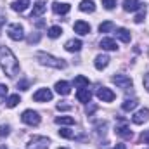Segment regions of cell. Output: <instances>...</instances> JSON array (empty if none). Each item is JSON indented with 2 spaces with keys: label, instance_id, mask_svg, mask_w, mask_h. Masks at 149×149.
I'll list each match as a JSON object with an SVG mask.
<instances>
[{
  "label": "cell",
  "instance_id": "e0dca14e",
  "mask_svg": "<svg viewBox=\"0 0 149 149\" xmlns=\"http://www.w3.org/2000/svg\"><path fill=\"white\" fill-rule=\"evenodd\" d=\"M64 49H66L68 52H78V50L81 49V40H78V38H71V40H68L66 45H64Z\"/></svg>",
  "mask_w": 149,
  "mask_h": 149
},
{
  "label": "cell",
  "instance_id": "e575fe53",
  "mask_svg": "<svg viewBox=\"0 0 149 149\" xmlns=\"http://www.w3.org/2000/svg\"><path fill=\"white\" fill-rule=\"evenodd\" d=\"M28 85H30V83H28L26 80H21V81L17 83V88H21V90H28Z\"/></svg>",
  "mask_w": 149,
  "mask_h": 149
},
{
  "label": "cell",
  "instance_id": "44dd1931",
  "mask_svg": "<svg viewBox=\"0 0 149 149\" xmlns=\"http://www.w3.org/2000/svg\"><path fill=\"white\" fill-rule=\"evenodd\" d=\"M80 10H81V12H94V10H95L94 0H81V2H80Z\"/></svg>",
  "mask_w": 149,
  "mask_h": 149
},
{
  "label": "cell",
  "instance_id": "f1b7e54d",
  "mask_svg": "<svg viewBox=\"0 0 149 149\" xmlns=\"http://www.w3.org/2000/svg\"><path fill=\"white\" fill-rule=\"evenodd\" d=\"M59 135H61V137H64V139H73L74 132H73V130H70V128H61V130H59Z\"/></svg>",
  "mask_w": 149,
  "mask_h": 149
},
{
  "label": "cell",
  "instance_id": "8fae6325",
  "mask_svg": "<svg viewBox=\"0 0 149 149\" xmlns=\"http://www.w3.org/2000/svg\"><path fill=\"white\" fill-rule=\"evenodd\" d=\"M132 121H134L135 125H142V123L149 121V109H146V108L139 109V111L132 116Z\"/></svg>",
  "mask_w": 149,
  "mask_h": 149
},
{
  "label": "cell",
  "instance_id": "2e32d148",
  "mask_svg": "<svg viewBox=\"0 0 149 149\" xmlns=\"http://www.w3.org/2000/svg\"><path fill=\"white\" fill-rule=\"evenodd\" d=\"M73 28H74V31L80 33V35H88L90 33V24L85 23V21H76Z\"/></svg>",
  "mask_w": 149,
  "mask_h": 149
},
{
  "label": "cell",
  "instance_id": "4fadbf2b",
  "mask_svg": "<svg viewBox=\"0 0 149 149\" xmlns=\"http://www.w3.org/2000/svg\"><path fill=\"white\" fill-rule=\"evenodd\" d=\"M54 88H56V92H57L59 95H68V94L71 92V85H70L68 81H64V80L57 81V83L54 85Z\"/></svg>",
  "mask_w": 149,
  "mask_h": 149
},
{
  "label": "cell",
  "instance_id": "cb8c5ba5",
  "mask_svg": "<svg viewBox=\"0 0 149 149\" xmlns=\"http://www.w3.org/2000/svg\"><path fill=\"white\" fill-rule=\"evenodd\" d=\"M56 123L57 125H74V118H71V116H57Z\"/></svg>",
  "mask_w": 149,
  "mask_h": 149
},
{
  "label": "cell",
  "instance_id": "5b68a950",
  "mask_svg": "<svg viewBox=\"0 0 149 149\" xmlns=\"http://www.w3.org/2000/svg\"><path fill=\"white\" fill-rule=\"evenodd\" d=\"M21 121L30 125V127H37V125H40V114L33 109H26L21 114Z\"/></svg>",
  "mask_w": 149,
  "mask_h": 149
},
{
  "label": "cell",
  "instance_id": "ba28073f",
  "mask_svg": "<svg viewBox=\"0 0 149 149\" xmlns=\"http://www.w3.org/2000/svg\"><path fill=\"white\" fill-rule=\"evenodd\" d=\"M116 135L118 137H121V139H132L134 137V134H132V130L128 128V125H127V121H120L118 125H116Z\"/></svg>",
  "mask_w": 149,
  "mask_h": 149
},
{
  "label": "cell",
  "instance_id": "b9f144b4",
  "mask_svg": "<svg viewBox=\"0 0 149 149\" xmlns=\"http://www.w3.org/2000/svg\"><path fill=\"white\" fill-rule=\"evenodd\" d=\"M43 24H45V23H43V21H37V26H38V28H42V26H43Z\"/></svg>",
  "mask_w": 149,
  "mask_h": 149
},
{
  "label": "cell",
  "instance_id": "836d02e7",
  "mask_svg": "<svg viewBox=\"0 0 149 149\" xmlns=\"http://www.w3.org/2000/svg\"><path fill=\"white\" fill-rule=\"evenodd\" d=\"M38 42H40V33H35V35L28 37V43H38Z\"/></svg>",
  "mask_w": 149,
  "mask_h": 149
},
{
  "label": "cell",
  "instance_id": "484cf974",
  "mask_svg": "<svg viewBox=\"0 0 149 149\" xmlns=\"http://www.w3.org/2000/svg\"><path fill=\"white\" fill-rule=\"evenodd\" d=\"M74 85H76L78 88H81V87H88V78H85L83 74H78V76H74Z\"/></svg>",
  "mask_w": 149,
  "mask_h": 149
},
{
  "label": "cell",
  "instance_id": "6da1fadb",
  "mask_svg": "<svg viewBox=\"0 0 149 149\" xmlns=\"http://www.w3.org/2000/svg\"><path fill=\"white\" fill-rule=\"evenodd\" d=\"M0 68L9 78H14L19 73V63L14 52L9 47H0Z\"/></svg>",
  "mask_w": 149,
  "mask_h": 149
},
{
  "label": "cell",
  "instance_id": "60d3db41",
  "mask_svg": "<svg viewBox=\"0 0 149 149\" xmlns=\"http://www.w3.org/2000/svg\"><path fill=\"white\" fill-rule=\"evenodd\" d=\"M3 23H5V17H3V16H0V28H2V24H3Z\"/></svg>",
  "mask_w": 149,
  "mask_h": 149
},
{
  "label": "cell",
  "instance_id": "1f68e13d",
  "mask_svg": "<svg viewBox=\"0 0 149 149\" xmlns=\"http://www.w3.org/2000/svg\"><path fill=\"white\" fill-rule=\"evenodd\" d=\"M144 17H146V9H142V10H141V12L135 16V19H134V21H135L137 24H141V23L144 21Z\"/></svg>",
  "mask_w": 149,
  "mask_h": 149
},
{
  "label": "cell",
  "instance_id": "d6986e66",
  "mask_svg": "<svg viewBox=\"0 0 149 149\" xmlns=\"http://www.w3.org/2000/svg\"><path fill=\"white\" fill-rule=\"evenodd\" d=\"M28 5H30V0H16V2H12V10H16V12H24L26 9H28Z\"/></svg>",
  "mask_w": 149,
  "mask_h": 149
},
{
  "label": "cell",
  "instance_id": "7a4b0ae2",
  "mask_svg": "<svg viewBox=\"0 0 149 149\" xmlns=\"http://www.w3.org/2000/svg\"><path fill=\"white\" fill-rule=\"evenodd\" d=\"M37 61L42 66H49V68H54V70H64L68 66V63L64 59H59V57H54L50 54H45V52H37L35 54Z\"/></svg>",
  "mask_w": 149,
  "mask_h": 149
},
{
  "label": "cell",
  "instance_id": "30bf717a",
  "mask_svg": "<svg viewBox=\"0 0 149 149\" xmlns=\"http://www.w3.org/2000/svg\"><path fill=\"white\" fill-rule=\"evenodd\" d=\"M123 9L127 12H137L144 9V3L141 0H123Z\"/></svg>",
  "mask_w": 149,
  "mask_h": 149
},
{
  "label": "cell",
  "instance_id": "7c38bea8",
  "mask_svg": "<svg viewBox=\"0 0 149 149\" xmlns=\"http://www.w3.org/2000/svg\"><path fill=\"white\" fill-rule=\"evenodd\" d=\"M76 99H78L80 102H83V104H88L90 99H92V92H90L87 87H81V88L76 90Z\"/></svg>",
  "mask_w": 149,
  "mask_h": 149
},
{
  "label": "cell",
  "instance_id": "ffe728a7",
  "mask_svg": "<svg viewBox=\"0 0 149 149\" xmlns=\"http://www.w3.org/2000/svg\"><path fill=\"white\" fill-rule=\"evenodd\" d=\"M99 45H101V49H104V50H116V49H118V45H116V42H114L113 38H102Z\"/></svg>",
  "mask_w": 149,
  "mask_h": 149
},
{
  "label": "cell",
  "instance_id": "52a82bcc",
  "mask_svg": "<svg viewBox=\"0 0 149 149\" xmlns=\"http://www.w3.org/2000/svg\"><path fill=\"white\" fill-rule=\"evenodd\" d=\"M33 101H35V102H47V101H52V90H50V88H38L37 92L33 94Z\"/></svg>",
  "mask_w": 149,
  "mask_h": 149
},
{
  "label": "cell",
  "instance_id": "d590c367",
  "mask_svg": "<svg viewBox=\"0 0 149 149\" xmlns=\"http://www.w3.org/2000/svg\"><path fill=\"white\" fill-rule=\"evenodd\" d=\"M141 139H142V142H146V144H149V130H146V132H142Z\"/></svg>",
  "mask_w": 149,
  "mask_h": 149
},
{
  "label": "cell",
  "instance_id": "9c48e42d",
  "mask_svg": "<svg viewBox=\"0 0 149 149\" xmlns=\"http://www.w3.org/2000/svg\"><path fill=\"white\" fill-rule=\"evenodd\" d=\"M97 97L102 101V102H113L114 101V92H113L111 88H108V87H99L97 88Z\"/></svg>",
  "mask_w": 149,
  "mask_h": 149
},
{
  "label": "cell",
  "instance_id": "7bdbcfd3",
  "mask_svg": "<svg viewBox=\"0 0 149 149\" xmlns=\"http://www.w3.org/2000/svg\"><path fill=\"white\" fill-rule=\"evenodd\" d=\"M0 149H7V148H5V146H0Z\"/></svg>",
  "mask_w": 149,
  "mask_h": 149
},
{
  "label": "cell",
  "instance_id": "7402d4cb",
  "mask_svg": "<svg viewBox=\"0 0 149 149\" xmlns=\"http://www.w3.org/2000/svg\"><path fill=\"white\" fill-rule=\"evenodd\" d=\"M137 99H125L123 101V104H121V109L123 111H127V113H130V111H134L135 108H137Z\"/></svg>",
  "mask_w": 149,
  "mask_h": 149
},
{
  "label": "cell",
  "instance_id": "8992f818",
  "mask_svg": "<svg viewBox=\"0 0 149 149\" xmlns=\"http://www.w3.org/2000/svg\"><path fill=\"white\" fill-rule=\"evenodd\" d=\"M113 83L116 85V87H120V88H130L132 87V78L130 76H127V74H114L111 78Z\"/></svg>",
  "mask_w": 149,
  "mask_h": 149
},
{
  "label": "cell",
  "instance_id": "f546056e",
  "mask_svg": "<svg viewBox=\"0 0 149 149\" xmlns=\"http://www.w3.org/2000/svg\"><path fill=\"white\" fill-rule=\"evenodd\" d=\"M10 134V127L9 125H0V137H7Z\"/></svg>",
  "mask_w": 149,
  "mask_h": 149
},
{
  "label": "cell",
  "instance_id": "3957f363",
  "mask_svg": "<svg viewBox=\"0 0 149 149\" xmlns=\"http://www.w3.org/2000/svg\"><path fill=\"white\" fill-rule=\"evenodd\" d=\"M50 141L43 135H35L30 139V142L26 144V149H49Z\"/></svg>",
  "mask_w": 149,
  "mask_h": 149
},
{
  "label": "cell",
  "instance_id": "9a60e30c",
  "mask_svg": "<svg viewBox=\"0 0 149 149\" xmlns=\"http://www.w3.org/2000/svg\"><path fill=\"white\" fill-rule=\"evenodd\" d=\"M70 3H64V2H54L52 3V10L56 14H68L70 12Z\"/></svg>",
  "mask_w": 149,
  "mask_h": 149
},
{
  "label": "cell",
  "instance_id": "83f0119b",
  "mask_svg": "<svg viewBox=\"0 0 149 149\" xmlns=\"http://www.w3.org/2000/svg\"><path fill=\"white\" fill-rule=\"evenodd\" d=\"M61 33H63L61 26H50V28H49V31H47V35H49L50 38H57V37H61Z\"/></svg>",
  "mask_w": 149,
  "mask_h": 149
},
{
  "label": "cell",
  "instance_id": "4316f807",
  "mask_svg": "<svg viewBox=\"0 0 149 149\" xmlns=\"http://www.w3.org/2000/svg\"><path fill=\"white\" fill-rule=\"evenodd\" d=\"M21 102V99H19V95L17 94H14V95H10L7 101H5V104H7V108H16L17 104Z\"/></svg>",
  "mask_w": 149,
  "mask_h": 149
},
{
  "label": "cell",
  "instance_id": "d4e9b609",
  "mask_svg": "<svg viewBox=\"0 0 149 149\" xmlns=\"http://www.w3.org/2000/svg\"><path fill=\"white\" fill-rule=\"evenodd\" d=\"M113 30H114V24H113L111 21H104V23L99 24V31H101V33H109Z\"/></svg>",
  "mask_w": 149,
  "mask_h": 149
},
{
  "label": "cell",
  "instance_id": "277c9868",
  "mask_svg": "<svg viewBox=\"0 0 149 149\" xmlns=\"http://www.w3.org/2000/svg\"><path fill=\"white\" fill-rule=\"evenodd\" d=\"M7 35H9L10 40L19 42V40L24 38V28H23L19 23H12V24H9V28H7Z\"/></svg>",
  "mask_w": 149,
  "mask_h": 149
},
{
  "label": "cell",
  "instance_id": "d6a6232c",
  "mask_svg": "<svg viewBox=\"0 0 149 149\" xmlns=\"http://www.w3.org/2000/svg\"><path fill=\"white\" fill-rule=\"evenodd\" d=\"M7 92H9V87H7V85H3V83H0V101H2V99H5Z\"/></svg>",
  "mask_w": 149,
  "mask_h": 149
},
{
  "label": "cell",
  "instance_id": "603a6c76",
  "mask_svg": "<svg viewBox=\"0 0 149 149\" xmlns=\"http://www.w3.org/2000/svg\"><path fill=\"white\" fill-rule=\"evenodd\" d=\"M116 38H120L123 43H128L130 42V31L128 30H125V28H116Z\"/></svg>",
  "mask_w": 149,
  "mask_h": 149
},
{
  "label": "cell",
  "instance_id": "74e56055",
  "mask_svg": "<svg viewBox=\"0 0 149 149\" xmlns=\"http://www.w3.org/2000/svg\"><path fill=\"white\" fill-rule=\"evenodd\" d=\"M57 109L61 111V109H71V106L70 104H57Z\"/></svg>",
  "mask_w": 149,
  "mask_h": 149
},
{
  "label": "cell",
  "instance_id": "ac0fdd59",
  "mask_svg": "<svg viewBox=\"0 0 149 149\" xmlns=\"http://www.w3.org/2000/svg\"><path fill=\"white\" fill-rule=\"evenodd\" d=\"M45 9H47V5H45V2H42V0H38L37 3L33 5V10H31V19H33V17H38V16H42V14L45 12Z\"/></svg>",
  "mask_w": 149,
  "mask_h": 149
},
{
  "label": "cell",
  "instance_id": "f35d334b",
  "mask_svg": "<svg viewBox=\"0 0 149 149\" xmlns=\"http://www.w3.org/2000/svg\"><path fill=\"white\" fill-rule=\"evenodd\" d=\"M95 109H97V108H95V106H94V104H92V106H90V108H87V114H88V116H90V114H92V113L95 111Z\"/></svg>",
  "mask_w": 149,
  "mask_h": 149
},
{
  "label": "cell",
  "instance_id": "8d00e7d4",
  "mask_svg": "<svg viewBox=\"0 0 149 149\" xmlns=\"http://www.w3.org/2000/svg\"><path fill=\"white\" fill-rule=\"evenodd\" d=\"M142 81H144V87H146V90L149 92V73L144 74V80H142Z\"/></svg>",
  "mask_w": 149,
  "mask_h": 149
},
{
  "label": "cell",
  "instance_id": "ee69618b",
  "mask_svg": "<svg viewBox=\"0 0 149 149\" xmlns=\"http://www.w3.org/2000/svg\"><path fill=\"white\" fill-rule=\"evenodd\" d=\"M59 149H66V148H59Z\"/></svg>",
  "mask_w": 149,
  "mask_h": 149
},
{
  "label": "cell",
  "instance_id": "ab89813d",
  "mask_svg": "<svg viewBox=\"0 0 149 149\" xmlns=\"http://www.w3.org/2000/svg\"><path fill=\"white\" fill-rule=\"evenodd\" d=\"M114 149H127V146H125V144H116Z\"/></svg>",
  "mask_w": 149,
  "mask_h": 149
},
{
  "label": "cell",
  "instance_id": "5bb4252c",
  "mask_svg": "<svg viewBox=\"0 0 149 149\" xmlns=\"http://www.w3.org/2000/svg\"><path fill=\"white\" fill-rule=\"evenodd\" d=\"M108 64H109V57L106 56V54H99L97 57H95V61H94V66H95V70H104V68H108Z\"/></svg>",
  "mask_w": 149,
  "mask_h": 149
},
{
  "label": "cell",
  "instance_id": "4dcf8cb0",
  "mask_svg": "<svg viewBox=\"0 0 149 149\" xmlns=\"http://www.w3.org/2000/svg\"><path fill=\"white\" fill-rule=\"evenodd\" d=\"M102 5H104V9L111 10V9H114V5H116V0H102Z\"/></svg>",
  "mask_w": 149,
  "mask_h": 149
}]
</instances>
